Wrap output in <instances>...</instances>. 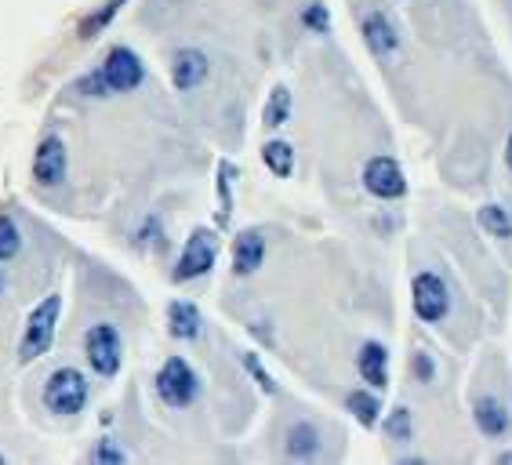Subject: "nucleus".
<instances>
[{
    "mask_svg": "<svg viewBox=\"0 0 512 465\" xmlns=\"http://www.w3.org/2000/svg\"><path fill=\"white\" fill-rule=\"evenodd\" d=\"M59 317H62V298L59 295H44L37 306L30 309V317L22 324L19 338V364H33L55 346V335H59Z\"/></svg>",
    "mask_w": 512,
    "mask_h": 465,
    "instance_id": "nucleus-1",
    "label": "nucleus"
},
{
    "mask_svg": "<svg viewBox=\"0 0 512 465\" xmlns=\"http://www.w3.org/2000/svg\"><path fill=\"white\" fill-rule=\"evenodd\" d=\"M88 400H91V382L77 367H59L44 382V407H48L51 415L73 418L88 407Z\"/></svg>",
    "mask_w": 512,
    "mask_h": 465,
    "instance_id": "nucleus-2",
    "label": "nucleus"
},
{
    "mask_svg": "<svg viewBox=\"0 0 512 465\" xmlns=\"http://www.w3.org/2000/svg\"><path fill=\"white\" fill-rule=\"evenodd\" d=\"M153 389H157L160 404L175 407V411H182V407H193L200 396V375L189 367V360L182 357H168L164 364H160L157 378H153Z\"/></svg>",
    "mask_w": 512,
    "mask_h": 465,
    "instance_id": "nucleus-3",
    "label": "nucleus"
},
{
    "mask_svg": "<svg viewBox=\"0 0 512 465\" xmlns=\"http://www.w3.org/2000/svg\"><path fill=\"white\" fill-rule=\"evenodd\" d=\"M84 360L99 378H117L124 367V338L117 324H91L84 331Z\"/></svg>",
    "mask_w": 512,
    "mask_h": 465,
    "instance_id": "nucleus-4",
    "label": "nucleus"
},
{
    "mask_svg": "<svg viewBox=\"0 0 512 465\" xmlns=\"http://www.w3.org/2000/svg\"><path fill=\"white\" fill-rule=\"evenodd\" d=\"M95 73H99L106 95H131V91H138L146 84V62L138 59L131 48H124V44L109 48Z\"/></svg>",
    "mask_w": 512,
    "mask_h": 465,
    "instance_id": "nucleus-5",
    "label": "nucleus"
},
{
    "mask_svg": "<svg viewBox=\"0 0 512 465\" xmlns=\"http://www.w3.org/2000/svg\"><path fill=\"white\" fill-rule=\"evenodd\" d=\"M215 258H218L215 229H193L189 240H186V248H182V255H178L175 273H171V277H175V284H189V280L211 273Z\"/></svg>",
    "mask_w": 512,
    "mask_h": 465,
    "instance_id": "nucleus-6",
    "label": "nucleus"
},
{
    "mask_svg": "<svg viewBox=\"0 0 512 465\" xmlns=\"http://www.w3.org/2000/svg\"><path fill=\"white\" fill-rule=\"evenodd\" d=\"M411 306H414V313H418V320H425V324L444 320L447 309H451V291H447L444 277L418 273V277L411 280Z\"/></svg>",
    "mask_w": 512,
    "mask_h": 465,
    "instance_id": "nucleus-7",
    "label": "nucleus"
},
{
    "mask_svg": "<svg viewBox=\"0 0 512 465\" xmlns=\"http://www.w3.org/2000/svg\"><path fill=\"white\" fill-rule=\"evenodd\" d=\"M364 189L378 200H400L407 193L404 168L393 157H371L364 164Z\"/></svg>",
    "mask_w": 512,
    "mask_h": 465,
    "instance_id": "nucleus-8",
    "label": "nucleus"
},
{
    "mask_svg": "<svg viewBox=\"0 0 512 465\" xmlns=\"http://www.w3.org/2000/svg\"><path fill=\"white\" fill-rule=\"evenodd\" d=\"M69 171V153L66 142L59 135H48L40 139V146L33 149V182L37 186H62Z\"/></svg>",
    "mask_w": 512,
    "mask_h": 465,
    "instance_id": "nucleus-9",
    "label": "nucleus"
},
{
    "mask_svg": "<svg viewBox=\"0 0 512 465\" xmlns=\"http://www.w3.org/2000/svg\"><path fill=\"white\" fill-rule=\"evenodd\" d=\"M211 73V62L200 48H178L171 55V84L178 91H197Z\"/></svg>",
    "mask_w": 512,
    "mask_h": 465,
    "instance_id": "nucleus-10",
    "label": "nucleus"
},
{
    "mask_svg": "<svg viewBox=\"0 0 512 465\" xmlns=\"http://www.w3.org/2000/svg\"><path fill=\"white\" fill-rule=\"evenodd\" d=\"M168 331L178 342H197L204 335V313L189 298H171L168 302Z\"/></svg>",
    "mask_w": 512,
    "mask_h": 465,
    "instance_id": "nucleus-11",
    "label": "nucleus"
},
{
    "mask_svg": "<svg viewBox=\"0 0 512 465\" xmlns=\"http://www.w3.org/2000/svg\"><path fill=\"white\" fill-rule=\"evenodd\" d=\"M266 262V237L262 229H244L237 240H233V273L237 277H251L258 273Z\"/></svg>",
    "mask_w": 512,
    "mask_h": 465,
    "instance_id": "nucleus-12",
    "label": "nucleus"
},
{
    "mask_svg": "<svg viewBox=\"0 0 512 465\" xmlns=\"http://www.w3.org/2000/svg\"><path fill=\"white\" fill-rule=\"evenodd\" d=\"M364 40L378 59H389V55H396V48H400V33H396V26L389 22L385 11H371L364 19Z\"/></svg>",
    "mask_w": 512,
    "mask_h": 465,
    "instance_id": "nucleus-13",
    "label": "nucleus"
},
{
    "mask_svg": "<svg viewBox=\"0 0 512 465\" xmlns=\"http://www.w3.org/2000/svg\"><path fill=\"white\" fill-rule=\"evenodd\" d=\"M356 367H360V378H364L371 389L389 386V349H385L382 342H364V346H360V357H356Z\"/></svg>",
    "mask_w": 512,
    "mask_h": 465,
    "instance_id": "nucleus-14",
    "label": "nucleus"
},
{
    "mask_svg": "<svg viewBox=\"0 0 512 465\" xmlns=\"http://www.w3.org/2000/svg\"><path fill=\"white\" fill-rule=\"evenodd\" d=\"M473 415H476V426H480L483 436H505L509 433V407L502 400H494V396H480L473 404Z\"/></svg>",
    "mask_w": 512,
    "mask_h": 465,
    "instance_id": "nucleus-15",
    "label": "nucleus"
},
{
    "mask_svg": "<svg viewBox=\"0 0 512 465\" xmlns=\"http://www.w3.org/2000/svg\"><path fill=\"white\" fill-rule=\"evenodd\" d=\"M287 455L298 458V462L320 455V429L313 422H295L287 429Z\"/></svg>",
    "mask_w": 512,
    "mask_h": 465,
    "instance_id": "nucleus-16",
    "label": "nucleus"
},
{
    "mask_svg": "<svg viewBox=\"0 0 512 465\" xmlns=\"http://www.w3.org/2000/svg\"><path fill=\"white\" fill-rule=\"evenodd\" d=\"M345 407L353 411V418L360 426H378V418H382V400H378L371 389H353V393L345 396Z\"/></svg>",
    "mask_w": 512,
    "mask_h": 465,
    "instance_id": "nucleus-17",
    "label": "nucleus"
},
{
    "mask_svg": "<svg viewBox=\"0 0 512 465\" xmlns=\"http://www.w3.org/2000/svg\"><path fill=\"white\" fill-rule=\"evenodd\" d=\"M262 160H266V168L273 171L276 179H291V171H295V149L287 146L284 139H269L262 146Z\"/></svg>",
    "mask_w": 512,
    "mask_h": 465,
    "instance_id": "nucleus-18",
    "label": "nucleus"
},
{
    "mask_svg": "<svg viewBox=\"0 0 512 465\" xmlns=\"http://www.w3.org/2000/svg\"><path fill=\"white\" fill-rule=\"evenodd\" d=\"M124 4H128V0H106V4H99V8L91 11V15H84V19H80V37L95 40L99 33H106V26L117 19Z\"/></svg>",
    "mask_w": 512,
    "mask_h": 465,
    "instance_id": "nucleus-19",
    "label": "nucleus"
},
{
    "mask_svg": "<svg viewBox=\"0 0 512 465\" xmlns=\"http://www.w3.org/2000/svg\"><path fill=\"white\" fill-rule=\"evenodd\" d=\"M266 128H284L287 120H291V91L284 88V84H276L273 91H269V102H266Z\"/></svg>",
    "mask_w": 512,
    "mask_h": 465,
    "instance_id": "nucleus-20",
    "label": "nucleus"
},
{
    "mask_svg": "<svg viewBox=\"0 0 512 465\" xmlns=\"http://www.w3.org/2000/svg\"><path fill=\"white\" fill-rule=\"evenodd\" d=\"M233 179H237V168L222 160L218 164V222H229V211H233Z\"/></svg>",
    "mask_w": 512,
    "mask_h": 465,
    "instance_id": "nucleus-21",
    "label": "nucleus"
},
{
    "mask_svg": "<svg viewBox=\"0 0 512 465\" xmlns=\"http://www.w3.org/2000/svg\"><path fill=\"white\" fill-rule=\"evenodd\" d=\"M480 226L491 233V237H512V215L498 204H483L480 208Z\"/></svg>",
    "mask_w": 512,
    "mask_h": 465,
    "instance_id": "nucleus-22",
    "label": "nucleus"
},
{
    "mask_svg": "<svg viewBox=\"0 0 512 465\" xmlns=\"http://www.w3.org/2000/svg\"><path fill=\"white\" fill-rule=\"evenodd\" d=\"M385 436L389 440H396V444H407L414 436V418L407 407H393L389 415H385Z\"/></svg>",
    "mask_w": 512,
    "mask_h": 465,
    "instance_id": "nucleus-23",
    "label": "nucleus"
},
{
    "mask_svg": "<svg viewBox=\"0 0 512 465\" xmlns=\"http://www.w3.org/2000/svg\"><path fill=\"white\" fill-rule=\"evenodd\" d=\"M22 251V229L11 215H0V262H11V258Z\"/></svg>",
    "mask_w": 512,
    "mask_h": 465,
    "instance_id": "nucleus-24",
    "label": "nucleus"
},
{
    "mask_svg": "<svg viewBox=\"0 0 512 465\" xmlns=\"http://www.w3.org/2000/svg\"><path fill=\"white\" fill-rule=\"evenodd\" d=\"M244 367H247V375H251V378H255V382H258V389H262V393H269V396L276 393L273 375H269L266 367H262V360H258V353H244Z\"/></svg>",
    "mask_w": 512,
    "mask_h": 465,
    "instance_id": "nucleus-25",
    "label": "nucleus"
},
{
    "mask_svg": "<svg viewBox=\"0 0 512 465\" xmlns=\"http://www.w3.org/2000/svg\"><path fill=\"white\" fill-rule=\"evenodd\" d=\"M302 22H306L313 33H327V30H331V15H327L324 4H309V8L302 11Z\"/></svg>",
    "mask_w": 512,
    "mask_h": 465,
    "instance_id": "nucleus-26",
    "label": "nucleus"
},
{
    "mask_svg": "<svg viewBox=\"0 0 512 465\" xmlns=\"http://www.w3.org/2000/svg\"><path fill=\"white\" fill-rule=\"evenodd\" d=\"M91 462H128V455H124V451H120V447L106 436V440H99V447L91 451Z\"/></svg>",
    "mask_w": 512,
    "mask_h": 465,
    "instance_id": "nucleus-27",
    "label": "nucleus"
},
{
    "mask_svg": "<svg viewBox=\"0 0 512 465\" xmlns=\"http://www.w3.org/2000/svg\"><path fill=\"white\" fill-rule=\"evenodd\" d=\"M411 371H414V378L418 382H433V360H429V353H414V360H411Z\"/></svg>",
    "mask_w": 512,
    "mask_h": 465,
    "instance_id": "nucleus-28",
    "label": "nucleus"
},
{
    "mask_svg": "<svg viewBox=\"0 0 512 465\" xmlns=\"http://www.w3.org/2000/svg\"><path fill=\"white\" fill-rule=\"evenodd\" d=\"M4 287H8V273H4V262H0V295H4Z\"/></svg>",
    "mask_w": 512,
    "mask_h": 465,
    "instance_id": "nucleus-29",
    "label": "nucleus"
},
{
    "mask_svg": "<svg viewBox=\"0 0 512 465\" xmlns=\"http://www.w3.org/2000/svg\"><path fill=\"white\" fill-rule=\"evenodd\" d=\"M505 160H509V168H512V135H509V146H505Z\"/></svg>",
    "mask_w": 512,
    "mask_h": 465,
    "instance_id": "nucleus-30",
    "label": "nucleus"
},
{
    "mask_svg": "<svg viewBox=\"0 0 512 465\" xmlns=\"http://www.w3.org/2000/svg\"><path fill=\"white\" fill-rule=\"evenodd\" d=\"M0 462H4V455H0Z\"/></svg>",
    "mask_w": 512,
    "mask_h": 465,
    "instance_id": "nucleus-31",
    "label": "nucleus"
}]
</instances>
